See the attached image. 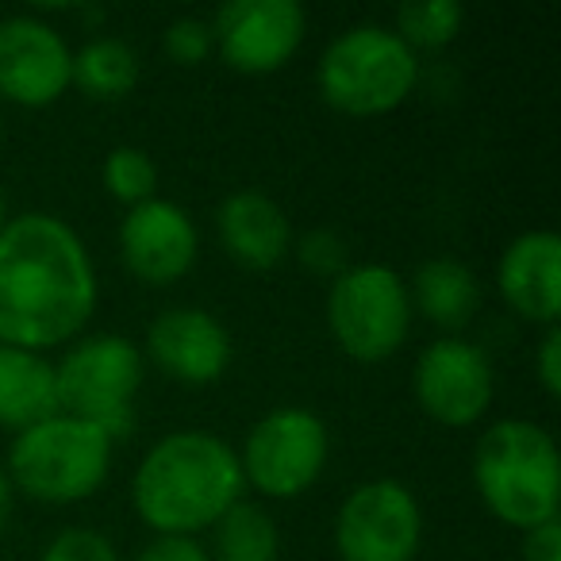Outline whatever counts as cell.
<instances>
[{"label":"cell","mask_w":561,"mask_h":561,"mask_svg":"<svg viewBox=\"0 0 561 561\" xmlns=\"http://www.w3.org/2000/svg\"><path fill=\"white\" fill-rule=\"evenodd\" d=\"M93 308V257L66 219L24 211L0 227V346H62L85 331Z\"/></svg>","instance_id":"obj_1"},{"label":"cell","mask_w":561,"mask_h":561,"mask_svg":"<svg viewBox=\"0 0 561 561\" xmlns=\"http://www.w3.org/2000/svg\"><path fill=\"white\" fill-rule=\"evenodd\" d=\"M239 454L208 431H170L147 454L131 481L139 519L158 538H193L242 500Z\"/></svg>","instance_id":"obj_2"},{"label":"cell","mask_w":561,"mask_h":561,"mask_svg":"<svg viewBox=\"0 0 561 561\" xmlns=\"http://www.w3.org/2000/svg\"><path fill=\"white\" fill-rule=\"evenodd\" d=\"M473 484L484 507L515 530H535L558 519L561 461L558 443L530 420H500L477 438Z\"/></svg>","instance_id":"obj_3"},{"label":"cell","mask_w":561,"mask_h":561,"mask_svg":"<svg viewBox=\"0 0 561 561\" xmlns=\"http://www.w3.org/2000/svg\"><path fill=\"white\" fill-rule=\"evenodd\" d=\"M112 450L116 438L104 427L58 412L12 438L4 473L39 504H81L108 481Z\"/></svg>","instance_id":"obj_4"},{"label":"cell","mask_w":561,"mask_h":561,"mask_svg":"<svg viewBox=\"0 0 561 561\" xmlns=\"http://www.w3.org/2000/svg\"><path fill=\"white\" fill-rule=\"evenodd\" d=\"M316 81H320L323 101L343 116H385L415 93L420 58L404 47V39L392 27L358 24L328 43Z\"/></svg>","instance_id":"obj_5"},{"label":"cell","mask_w":561,"mask_h":561,"mask_svg":"<svg viewBox=\"0 0 561 561\" xmlns=\"http://www.w3.org/2000/svg\"><path fill=\"white\" fill-rule=\"evenodd\" d=\"M328 328L346 358H392L412 328V300H408L404 277L381 262L343 270L328 293Z\"/></svg>","instance_id":"obj_6"},{"label":"cell","mask_w":561,"mask_h":561,"mask_svg":"<svg viewBox=\"0 0 561 561\" xmlns=\"http://www.w3.org/2000/svg\"><path fill=\"white\" fill-rule=\"evenodd\" d=\"M142 354L124 335H93L66 351L55 366L58 412L73 420H89L112 438L131 420L135 397L142 389Z\"/></svg>","instance_id":"obj_7"},{"label":"cell","mask_w":561,"mask_h":561,"mask_svg":"<svg viewBox=\"0 0 561 561\" xmlns=\"http://www.w3.org/2000/svg\"><path fill=\"white\" fill-rule=\"evenodd\" d=\"M328 423L308 408H277L247 431L239 454L242 481L270 500H297L328 469Z\"/></svg>","instance_id":"obj_8"},{"label":"cell","mask_w":561,"mask_h":561,"mask_svg":"<svg viewBox=\"0 0 561 561\" xmlns=\"http://www.w3.org/2000/svg\"><path fill=\"white\" fill-rule=\"evenodd\" d=\"M423 542V512L404 481H362L339 504L335 550L343 561H415Z\"/></svg>","instance_id":"obj_9"},{"label":"cell","mask_w":561,"mask_h":561,"mask_svg":"<svg viewBox=\"0 0 561 561\" xmlns=\"http://www.w3.org/2000/svg\"><path fill=\"white\" fill-rule=\"evenodd\" d=\"M211 47L234 73L262 78L289 66L308 32L297 0H231L211 20Z\"/></svg>","instance_id":"obj_10"},{"label":"cell","mask_w":561,"mask_h":561,"mask_svg":"<svg viewBox=\"0 0 561 561\" xmlns=\"http://www.w3.org/2000/svg\"><path fill=\"white\" fill-rule=\"evenodd\" d=\"M412 392L423 415L443 427H473L492 404L496 374L489 354L469 339H435L420 351Z\"/></svg>","instance_id":"obj_11"},{"label":"cell","mask_w":561,"mask_h":561,"mask_svg":"<svg viewBox=\"0 0 561 561\" xmlns=\"http://www.w3.org/2000/svg\"><path fill=\"white\" fill-rule=\"evenodd\" d=\"M73 55L50 24L35 16L0 20V101L47 108L70 89Z\"/></svg>","instance_id":"obj_12"},{"label":"cell","mask_w":561,"mask_h":561,"mask_svg":"<svg viewBox=\"0 0 561 561\" xmlns=\"http://www.w3.org/2000/svg\"><path fill=\"white\" fill-rule=\"evenodd\" d=\"M196 254H201V234L181 204L154 196L139 208H127L119 224V257L135 280L165 289L193 270Z\"/></svg>","instance_id":"obj_13"},{"label":"cell","mask_w":561,"mask_h":561,"mask_svg":"<svg viewBox=\"0 0 561 561\" xmlns=\"http://www.w3.org/2000/svg\"><path fill=\"white\" fill-rule=\"evenodd\" d=\"M147 358L181 385H211L231 366V335L204 308H165L147 328Z\"/></svg>","instance_id":"obj_14"},{"label":"cell","mask_w":561,"mask_h":561,"mask_svg":"<svg viewBox=\"0 0 561 561\" xmlns=\"http://www.w3.org/2000/svg\"><path fill=\"white\" fill-rule=\"evenodd\" d=\"M500 293L515 316L542 328L561 320V239L558 231H523L504 247L496 265Z\"/></svg>","instance_id":"obj_15"},{"label":"cell","mask_w":561,"mask_h":561,"mask_svg":"<svg viewBox=\"0 0 561 561\" xmlns=\"http://www.w3.org/2000/svg\"><path fill=\"white\" fill-rule=\"evenodd\" d=\"M216 231L224 250L242 270H277L293 254V224L273 196L257 188L231 193L216 208Z\"/></svg>","instance_id":"obj_16"},{"label":"cell","mask_w":561,"mask_h":561,"mask_svg":"<svg viewBox=\"0 0 561 561\" xmlns=\"http://www.w3.org/2000/svg\"><path fill=\"white\" fill-rule=\"evenodd\" d=\"M58 415L55 366L43 354L0 346V427L27 431Z\"/></svg>","instance_id":"obj_17"},{"label":"cell","mask_w":561,"mask_h":561,"mask_svg":"<svg viewBox=\"0 0 561 561\" xmlns=\"http://www.w3.org/2000/svg\"><path fill=\"white\" fill-rule=\"evenodd\" d=\"M408 300L435 328L461 331L481 308V285H477V273L458 257H427L415 270Z\"/></svg>","instance_id":"obj_18"},{"label":"cell","mask_w":561,"mask_h":561,"mask_svg":"<svg viewBox=\"0 0 561 561\" xmlns=\"http://www.w3.org/2000/svg\"><path fill=\"white\" fill-rule=\"evenodd\" d=\"M280 530L262 504L239 500L211 523V561H277Z\"/></svg>","instance_id":"obj_19"},{"label":"cell","mask_w":561,"mask_h":561,"mask_svg":"<svg viewBox=\"0 0 561 561\" xmlns=\"http://www.w3.org/2000/svg\"><path fill=\"white\" fill-rule=\"evenodd\" d=\"M70 85H78L93 101H119L139 85V55L124 39L96 35L73 55Z\"/></svg>","instance_id":"obj_20"},{"label":"cell","mask_w":561,"mask_h":561,"mask_svg":"<svg viewBox=\"0 0 561 561\" xmlns=\"http://www.w3.org/2000/svg\"><path fill=\"white\" fill-rule=\"evenodd\" d=\"M466 12L458 0H408L397 9V27L392 32L404 39L408 50H438L458 39Z\"/></svg>","instance_id":"obj_21"},{"label":"cell","mask_w":561,"mask_h":561,"mask_svg":"<svg viewBox=\"0 0 561 561\" xmlns=\"http://www.w3.org/2000/svg\"><path fill=\"white\" fill-rule=\"evenodd\" d=\"M101 178H104V188H108L119 204H127V208H139V204L154 201L158 165H154V158H150L147 150H139V147L108 150Z\"/></svg>","instance_id":"obj_22"},{"label":"cell","mask_w":561,"mask_h":561,"mask_svg":"<svg viewBox=\"0 0 561 561\" xmlns=\"http://www.w3.org/2000/svg\"><path fill=\"white\" fill-rule=\"evenodd\" d=\"M293 250H297L300 265L316 277H331L335 280L343 270H351V254H346V239L339 231H328V227H316V231H305L300 239H293Z\"/></svg>","instance_id":"obj_23"},{"label":"cell","mask_w":561,"mask_h":561,"mask_svg":"<svg viewBox=\"0 0 561 561\" xmlns=\"http://www.w3.org/2000/svg\"><path fill=\"white\" fill-rule=\"evenodd\" d=\"M39 561H119L116 546L89 527H66L47 542Z\"/></svg>","instance_id":"obj_24"},{"label":"cell","mask_w":561,"mask_h":561,"mask_svg":"<svg viewBox=\"0 0 561 561\" xmlns=\"http://www.w3.org/2000/svg\"><path fill=\"white\" fill-rule=\"evenodd\" d=\"M162 47L165 55L173 58L178 66H201L204 58L211 55V27L208 20H196V16H178L162 35Z\"/></svg>","instance_id":"obj_25"},{"label":"cell","mask_w":561,"mask_h":561,"mask_svg":"<svg viewBox=\"0 0 561 561\" xmlns=\"http://www.w3.org/2000/svg\"><path fill=\"white\" fill-rule=\"evenodd\" d=\"M535 374L546 397L558 400L561 397V331L558 328L542 331V343H538V351H535Z\"/></svg>","instance_id":"obj_26"},{"label":"cell","mask_w":561,"mask_h":561,"mask_svg":"<svg viewBox=\"0 0 561 561\" xmlns=\"http://www.w3.org/2000/svg\"><path fill=\"white\" fill-rule=\"evenodd\" d=\"M523 561H561V519L523 535Z\"/></svg>","instance_id":"obj_27"},{"label":"cell","mask_w":561,"mask_h":561,"mask_svg":"<svg viewBox=\"0 0 561 561\" xmlns=\"http://www.w3.org/2000/svg\"><path fill=\"white\" fill-rule=\"evenodd\" d=\"M139 561H211V558L196 538H154L139 553Z\"/></svg>","instance_id":"obj_28"},{"label":"cell","mask_w":561,"mask_h":561,"mask_svg":"<svg viewBox=\"0 0 561 561\" xmlns=\"http://www.w3.org/2000/svg\"><path fill=\"white\" fill-rule=\"evenodd\" d=\"M12 504H16V489H12L9 473H4V466H0V530L9 527V519H12Z\"/></svg>","instance_id":"obj_29"},{"label":"cell","mask_w":561,"mask_h":561,"mask_svg":"<svg viewBox=\"0 0 561 561\" xmlns=\"http://www.w3.org/2000/svg\"><path fill=\"white\" fill-rule=\"evenodd\" d=\"M9 224V208H4V196H0V227Z\"/></svg>","instance_id":"obj_30"}]
</instances>
